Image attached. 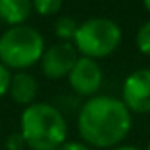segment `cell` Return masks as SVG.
Masks as SVG:
<instances>
[{"instance_id":"obj_4","label":"cell","mask_w":150,"mask_h":150,"mask_svg":"<svg viewBox=\"0 0 150 150\" xmlns=\"http://www.w3.org/2000/svg\"><path fill=\"white\" fill-rule=\"evenodd\" d=\"M122 42V30L110 18H89L79 25L74 47L79 56L101 59L113 54Z\"/></svg>"},{"instance_id":"obj_18","label":"cell","mask_w":150,"mask_h":150,"mask_svg":"<svg viewBox=\"0 0 150 150\" xmlns=\"http://www.w3.org/2000/svg\"><path fill=\"white\" fill-rule=\"evenodd\" d=\"M147 150H150V142H149V145H147Z\"/></svg>"},{"instance_id":"obj_12","label":"cell","mask_w":150,"mask_h":150,"mask_svg":"<svg viewBox=\"0 0 150 150\" xmlns=\"http://www.w3.org/2000/svg\"><path fill=\"white\" fill-rule=\"evenodd\" d=\"M134 42H136V47L142 54L145 56H150V19L145 21L138 32H136V37H134Z\"/></svg>"},{"instance_id":"obj_13","label":"cell","mask_w":150,"mask_h":150,"mask_svg":"<svg viewBox=\"0 0 150 150\" xmlns=\"http://www.w3.org/2000/svg\"><path fill=\"white\" fill-rule=\"evenodd\" d=\"M11 79H12V74L11 70L0 63V98L5 96L9 93V86H11Z\"/></svg>"},{"instance_id":"obj_10","label":"cell","mask_w":150,"mask_h":150,"mask_svg":"<svg viewBox=\"0 0 150 150\" xmlns=\"http://www.w3.org/2000/svg\"><path fill=\"white\" fill-rule=\"evenodd\" d=\"M77 28H79V23L72 16H61L54 23V33L61 42H72L77 33Z\"/></svg>"},{"instance_id":"obj_3","label":"cell","mask_w":150,"mask_h":150,"mask_svg":"<svg viewBox=\"0 0 150 150\" xmlns=\"http://www.w3.org/2000/svg\"><path fill=\"white\" fill-rule=\"evenodd\" d=\"M44 51V37L33 26H9L0 35V63L9 70H28L30 67L40 63Z\"/></svg>"},{"instance_id":"obj_11","label":"cell","mask_w":150,"mask_h":150,"mask_svg":"<svg viewBox=\"0 0 150 150\" xmlns=\"http://www.w3.org/2000/svg\"><path fill=\"white\" fill-rule=\"evenodd\" d=\"M33 11L40 16H54L59 12L63 0H32Z\"/></svg>"},{"instance_id":"obj_1","label":"cell","mask_w":150,"mask_h":150,"mask_svg":"<svg viewBox=\"0 0 150 150\" xmlns=\"http://www.w3.org/2000/svg\"><path fill=\"white\" fill-rule=\"evenodd\" d=\"M133 117L120 98L96 94L89 98L77 117L82 142L96 149H115L129 134Z\"/></svg>"},{"instance_id":"obj_2","label":"cell","mask_w":150,"mask_h":150,"mask_svg":"<svg viewBox=\"0 0 150 150\" xmlns=\"http://www.w3.org/2000/svg\"><path fill=\"white\" fill-rule=\"evenodd\" d=\"M19 133L30 150H58L68 134L65 115L51 103H32L21 112Z\"/></svg>"},{"instance_id":"obj_7","label":"cell","mask_w":150,"mask_h":150,"mask_svg":"<svg viewBox=\"0 0 150 150\" xmlns=\"http://www.w3.org/2000/svg\"><path fill=\"white\" fill-rule=\"evenodd\" d=\"M68 82L79 96L93 98L96 96L103 84V70L96 59L79 56L77 63L68 75Z\"/></svg>"},{"instance_id":"obj_8","label":"cell","mask_w":150,"mask_h":150,"mask_svg":"<svg viewBox=\"0 0 150 150\" xmlns=\"http://www.w3.org/2000/svg\"><path fill=\"white\" fill-rule=\"evenodd\" d=\"M37 93H38V82L30 72L23 70V72L12 74L7 94L12 98L14 103H18V105H21V107L26 108L32 103H35Z\"/></svg>"},{"instance_id":"obj_6","label":"cell","mask_w":150,"mask_h":150,"mask_svg":"<svg viewBox=\"0 0 150 150\" xmlns=\"http://www.w3.org/2000/svg\"><path fill=\"white\" fill-rule=\"evenodd\" d=\"M120 100L129 112L150 113V68H138L126 77Z\"/></svg>"},{"instance_id":"obj_17","label":"cell","mask_w":150,"mask_h":150,"mask_svg":"<svg viewBox=\"0 0 150 150\" xmlns=\"http://www.w3.org/2000/svg\"><path fill=\"white\" fill-rule=\"evenodd\" d=\"M143 5H145V9L150 12V0H143Z\"/></svg>"},{"instance_id":"obj_9","label":"cell","mask_w":150,"mask_h":150,"mask_svg":"<svg viewBox=\"0 0 150 150\" xmlns=\"http://www.w3.org/2000/svg\"><path fill=\"white\" fill-rule=\"evenodd\" d=\"M32 11V0H0V21L9 26L25 25Z\"/></svg>"},{"instance_id":"obj_16","label":"cell","mask_w":150,"mask_h":150,"mask_svg":"<svg viewBox=\"0 0 150 150\" xmlns=\"http://www.w3.org/2000/svg\"><path fill=\"white\" fill-rule=\"evenodd\" d=\"M112 150H140L136 149V147H133V145H119V147H115V149Z\"/></svg>"},{"instance_id":"obj_14","label":"cell","mask_w":150,"mask_h":150,"mask_svg":"<svg viewBox=\"0 0 150 150\" xmlns=\"http://www.w3.org/2000/svg\"><path fill=\"white\" fill-rule=\"evenodd\" d=\"M25 147H26V143H25V140H23L19 131L9 134L7 140H5V149L7 150H25Z\"/></svg>"},{"instance_id":"obj_5","label":"cell","mask_w":150,"mask_h":150,"mask_svg":"<svg viewBox=\"0 0 150 150\" xmlns=\"http://www.w3.org/2000/svg\"><path fill=\"white\" fill-rule=\"evenodd\" d=\"M77 59L79 52L72 42H58L51 47H45L40 58L42 74L51 80H59L63 77H68Z\"/></svg>"},{"instance_id":"obj_15","label":"cell","mask_w":150,"mask_h":150,"mask_svg":"<svg viewBox=\"0 0 150 150\" xmlns=\"http://www.w3.org/2000/svg\"><path fill=\"white\" fill-rule=\"evenodd\" d=\"M58 150H91V147L84 142H65Z\"/></svg>"}]
</instances>
